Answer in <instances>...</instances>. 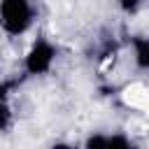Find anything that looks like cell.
Instances as JSON below:
<instances>
[{"instance_id":"obj_3","label":"cell","mask_w":149,"mask_h":149,"mask_svg":"<svg viewBox=\"0 0 149 149\" xmlns=\"http://www.w3.org/2000/svg\"><path fill=\"white\" fill-rule=\"evenodd\" d=\"M81 149H137L135 142L123 133H91Z\"/></svg>"},{"instance_id":"obj_5","label":"cell","mask_w":149,"mask_h":149,"mask_svg":"<svg viewBox=\"0 0 149 149\" xmlns=\"http://www.w3.org/2000/svg\"><path fill=\"white\" fill-rule=\"evenodd\" d=\"M116 5H119V9H121L123 14H128V16H135V14L142 9L144 0H116Z\"/></svg>"},{"instance_id":"obj_1","label":"cell","mask_w":149,"mask_h":149,"mask_svg":"<svg viewBox=\"0 0 149 149\" xmlns=\"http://www.w3.org/2000/svg\"><path fill=\"white\" fill-rule=\"evenodd\" d=\"M35 12L33 0H0V35L23 37L35 26Z\"/></svg>"},{"instance_id":"obj_7","label":"cell","mask_w":149,"mask_h":149,"mask_svg":"<svg viewBox=\"0 0 149 149\" xmlns=\"http://www.w3.org/2000/svg\"><path fill=\"white\" fill-rule=\"evenodd\" d=\"M49 149H81V144H72V142H65V140H61V142H54Z\"/></svg>"},{"instance_id":"obj_4","label":"cell","mask_w":149,"mask_h":149,"mask_svg":"<svg viewBox=\"0 0 149 149\" xmlns=\"http://www.w3.org/2000/svg\"><path fill=\"white\" fill-rule=\"evenodd\" d=\"M128 51L133 58L135 70L140 72H149V35H130L128 40Z\"/></svg>"},{"instance_id":"obj_2","label":"cell","mask_w":149,"mask_h":149,"mask_svg":"<svg viewBox=\"0 0 149 149\" xmlns=\"http://www.w3.org/2000/svg\"><path fill=\"white\" fill-rule=\"evenodd\" d=\"M56 58H58L56 44L49 42L47 37H40V40H35V42L28 47V51L23 54L21 65H23L26 77H47V74L54 70Z\"/></svg>"},{"instance_id":"obj_6","label":"cell","mask_w":149,"mask_h":149,"mask_svg":"<svg viewBox=\"0 0 149 149\" xmlns=\"http://www.w3.org/2000/svg\"><path fill=\"white\" fill-rule=\"evenodd\" d=\"M9 121H12V109L7 105V98H0V133L9 126Z\"/></svg>"}]
</instances>
